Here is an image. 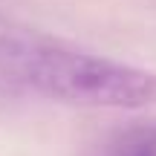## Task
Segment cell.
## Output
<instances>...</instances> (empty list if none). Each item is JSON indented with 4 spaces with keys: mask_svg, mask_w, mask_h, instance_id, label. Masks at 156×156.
<instances>
[{
    "mask_svg": "<svg viewBox=\"0 0 156 156\" xmlns=\"http://www.w3.org/2000/svg\"><path fill=\"white\" fill-rule=\"evenodd\" d=\"M98 156H156V122H136L104 142Z\"/></svg>",
    "mask_w": 156,
    "mask_h": 156,
    "instance_id": "cell-2",
    "label": "cell"
},
{
    "mask_svg": "<svg viewBox=\"0 0 156 156\" xmlns=\"http://www.w3.org/2000/svg\"><path fill=\"white\" fill-rule=\"evenodd\" d=\"M0 87L81 107L156 104V73L67 46L0 38Z\"/></svg>",
    "mask_w": 156,
    "mask_h": 156,
    "instance_id": "cell-1",
    "label": "cell"
}]
</instances>
